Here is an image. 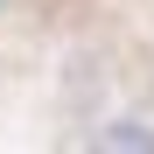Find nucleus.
Segmentation results:
<instances>
[{
    "mask_svg": "<svg viewBox=\"0 0 154 154\" xmlns=\"http://www.w3.org/2000/svg\"><path fill=\"white\" fill-rule=\"evenodd\" d=\"M98 147H126V154H154V126H140V119H112V126H98Z\"/></svg>",
    "mask_w": 154,
    "mask_h": 154,
    "instance_id": "nucleus-1",
    "label": "nucleus"
}]
</instances>
